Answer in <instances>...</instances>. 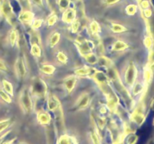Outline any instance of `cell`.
Wrapping results in <instances>:
<instances>
[{"mask_svg": "<svg viewBox=\"0 0 154 144\" xmlns=\"http://www.w3.org/2000/svg\"><path fill=\"white\" fill-rule=\"evenodd\" d=\"M57 20H58V16H57V15L52 14L47 20V24H48V26H54L57 23Z\"/></svg>", "mask_w": 154, "mask_h": 144, "instance_id": "836d02e7", "label": "cell"}, {"mask_svg": "<svg viewBox=\"0 0 154 144\" xmlns=\"http://www.w3.org/2000/svg\"><path fill=\"white\" fill-rule=\"evenodd\" d=\"M18 101L22 110L26 113H30L33 110V100L32 94L28 87L25 86L22 88L19 94Z\"/></svg>", "mask_w": 154, "mask_h": 144, "instance_id": "6da1fadb", "label": "cell"}, {"mask_svg": "<svg viewBox=\"0 0 154 144\" xmlns=\"http://www.w3.org/2000/svg\"><path fill=\"white\" fill-rule=\"evenodd\" d=\"M133 88H132V93H133L134 95H138L140 93L144 91V84L141 83V82H135L134 84Z\"/></svg>", "mask_w": 154, "mask_h": 144, "instance_id": "83f0119b", "label": "cell"}, {"mask_svg": "<svg viewBox=\"0 0 154 144\" xmlns=\"http://www.w3.org/2000/svg\"><path fill=\"white\" fill-rule=\"evenodd\" d=\"M11 118H5L0 120V134L4 131L11 124Z\"/></svg>", "mask_w": 154, "mask_h": 144, "instance_id": "f546056e", "label": "cell"}, {"mask_svg": "<svg viewBox=\"0 0 154 144\" xmlns=\"http://www.w3.org/2000/svg\"><path fill=\"white\" fill-rule=\"evenodd\" d=\"M153 125H154V118H153Z\"/></svg>", "mask_w": 154, "mask_h": 144, "instance_id": "7dc6e473", "label": "cell"}, {"mask_svg": "<svg viewBox=\"0 0 154 144\" xmlns=\"http://www.w3.org/2000/svg\"><path fill=\"white\" fill-rule=\"evenodd\" d=\"M137 9H138V8H137L136 4H129V5L126 8V12L127 14L132 16V15L136 14Z\"/></svg>", "mask_w": 154, "mask_h": 144, "instance_id": "1f68e13d", "label": "cell"}, {"mask_svg": "<svg viewBox=\"0 0 154 144\" xmlns=\"http://www.w3.org/2000/svg\"><path fill=\"white\" fill-rule=\"evenodd\" d=\"M47 84L43 80L38 78L35 80L30 88V92L34 97H44L47 94Z\"/></svg>", "mask_w": 154, "mask_h": 144, "instance_id": "3957f363", "label": "cell"}, {"mask_svg": "<svg viewBox=\"0 0 154 144\" xmlns=\"http://www.w3.org/2000/svg\"><path fill=\"white\" fill-rule=\"evenodd\" d=\"M144 44L147 49H151L153 45V39L151 36H147L144 39Z\"/></svg>", "mask_w": 154, "mask_h": 144, "instance_id": "d6a6232c", "label": "cell"}, {"mask_svg": "<svg viewBox=\"0 0 154 144\" xmlns=\"http://www.w3.org/2000/svg\"><path fill=\"white\" fill-rule=\"evenodd\" d=\"M138 141V136L134 134H130L126 140V144H135Z\"/></svg>", "mask_w": 154, "mask_h": 144, "instance_id": "e575fe53", "label": "cell"}, {"mask_svg": "<svg viewBox=\"0 0 154 144\" xmlns=\"http://www.w3.org/2000/svg\"><path fill=\"white\" fill-rule=\"evenodd\" d=\"M2 144H12L11 142H5Z\"/></svg>", "mask_w": 154, "mask_h": 144, "instance_id": "bcb514c9", "label": "cell"}, {"mask_svg": "<svg viewBox=\"0 0 154 144\" xmlns=\"http://www.w3.org/2000/svg\"><path fill=\"white\" fill-rule=\"evenodd\" d=\"M0 14L9 22H11L14 14L9 0H0Z\"/></svg>", "mask_w": 154, "mask_h": 144, "instance_id": "277c9868", "label": "cell"}, {"mask_svg": "<svg viewBox=\"0 0 154 144\" xmlns=\"http://www.w3.org/2000/svg\"><path fill=\"white\" fill-rule=\"evenodd\" d=\"M30 53L36 58H39L42 56V48H41L40 45L36 42L33 43L30 48Z\"/></svg>", "mask_w": 154, "mask_h": 144, "instance_id": "603a6c76", "label": "cell"}, {"mask_svg": "<svg viewBox=\"0 0 154 144\" xmlns=\"http://www.w3.org/2000/svg\"><path fill=\"white\" fill-rule=\"evenodd\" d=\"M76 10L72 8H69L63 14V20L66 24H71L76 20Z\"/></svg>", "mask_w": 154, "mask_h": 144, "instance_id": "4fadbf2b", "label": "cell"}, {"mask_svg": "<svg viewBox=\"0 0 154 144\" xmlns=\"http://www.w3.org/2000/svg\"><path fill=\"white\" fill-rule=\"evenodd\" d=\"M42 23H43V20L40 18V19H35L31 25L33 29L38 30L42 27Z\"/></svg>", "mask_w": 154, "mask_h": 144, "instance_id": "d590c367", "label": "cell"}, {"mask_svg": "<svg viewBox=\"0 0 154 144\" xmlns=\"http://www.w3.org/2000/svg\"><path fill=\"white\" fill-rule=\"evenodd\" d=\"M152 14H153V12H152V10H150V8L144 9V16H145V17H147V18L151 17Z\"/></svg>", "mask_w": 154, "mask_h": 144, "instance_id": "b9f144b4", "label": "cell"}, {"mask_svg": "<svg viewBox=\"0 0 154 144\" xmlns=\"http://www.w3.org/2000/svg\"><path fill=\"white\" fill-rule=\"evenodd\" d=\"M98 63H99V64L101 67H107L108 68L113 67L112 60L110 59L108 57L104 56H102L99 57Z\"/></svg>", "mask_w": 154, "mask_h": 144, "instance_id": "d4e9b609", "label": "cell"}, {"mask_svg": "<svg viewBox=\"0 0 154 144\" xmlns=\"http://www.w3.org/2000/svg\"><path fill=\"white\" fill-rule=\"evenodd\" d=\"M2 88L4 90L5 92H7L11 97H14V86L12 82L8 80L4 79L2 80Z\"/></svg>", "mask_w": 154, "mask_h": 144, "instance_id": "e0dca14e", "label": "cell"}, {"mask_svg": "<svg viewBox=\"0 0 154 144\" xmlns=\"http://www.w3.org/2000/svg\"><path fill=\"white\" fill-rule=\"evenodd\" d=\"M36 118H37V121L38 122L39 124L44 126L49 124L52 119L51 114L45 110L38 111Z\"/></svg>", "mask_w": 154, "mask_h": 144, "instance_id": "7c38bea8", "label": "cell"}, {"mask_svg": "<svg viewBox=\"0 0 154 144\" xmlns=\"http://www.w3.org/2000/svg\"><path fill=\"white\" fill-rule=\"evenodd\" d=\"M120 1V0H105V2L108 5H111V4H116V3H117Z\"/></svg>", "mask_w": 154, "mask_h": 144, "instance_id": "7bdbcfd3", "label": "cell"}, {"mask_svg": "<svg viewBox=\"0 0 154 144\" xmlns=\"http://www.w3.org/2000/svg\"><path fill=\"white\" fill-rule=\"evenodd\" d=\"M69 4H70V1L69 0H60L58 2L59 7L61 9H64V10H66L67 8H69Z\"/></svg>", "mask_w": 154, "mask_h": 144, "instance_id": "8d00e7d4", "label": "cell"}, {"mask_svg": "<svg viewBox=\"0 0 154 144\" xmlns=\"http://www.w3.org/2000/svg\"><path fill=\"white\" fill-rule=\"evenodd\" d=\"M20 144H25V143H20Z\"/></svg>", "mask_w": 154, "mask_h": 144, "instance_id": "c3c4849f", "label": "cell"}, {"mask_svg": "<svg viewBox=\"0 0 154 144\" xmlns=\"http://www.w3.org/2000/svg\"><path fill=\"white\" fill-rule=\"evenodd\" d=\"M18 40V32L16 28H12L9 31L8 34V41L11 46L14 47Z\"/></svg>", "mask_w": 154, "mask_h": 144, "instance_id": "ffe728a7", "label": "cell"}, {"mask_svg": "<svg viewBox=\"0 0 154 144\" xmlns=\"http://www.w3.org/2000/svg\"><path fill=\"white\" fill-rule=\"evenodd\" d=\"M141 6L144 9L149 8V7H150V3H149L148 0H142L141 2Z\"/></svg>", "mask_w": 154, "mask_h": 144, "instance_id": "60d3db41", "label": "cell"}, {"mask_svg": "<svg viewBox=\"0 0 154 144\" xmlns=\"http://www.w3.org/2000/svg\"><path fill=\"white\" fill-rule=\"evenodd\" d=\"M79 43V51L81 52V54L83 55H86L87 53H90V52H92L93 50L95 48V44L93 41L89 40H80Z\"/></svg>", "mask_w": 154, "mask_h": 144, "instance_id": "ba28073f", "label": "cell"}, {"mask_svg": "<svg viewBox=\"0 0 154 144\" xmlns=\"http://www.w3.org/2000/svg\"><path fill=\"white\" fill-rule=\"evenodd\" d=\"M90 102V96L88 93L84 92L76 100V106L78 110H85L88 107Z\"/></svg>", "mask_w": 154, "mask_h": 144, "instance_id": "52a82bcc", "label": "cell"}, {"mask_svg": "<svg viewBox=\"0 0 154 144\" xmlns=\"http://www.w3.org/2000/svg\"><path fill=\"white\" fill-rule=\"evenodd\" d=\"M111 29L112 32L116 33V34H120V33L125 32L127 30L125 26L122 25L120 23H117V22H112L111 23Z\"/></svg>", "mask_w": 154, "mask_h": 144, "instance_id": "cb8c5ba5", "label": "cell"}, {"mask_svg": "<svg viewBox=\"0 0 154 144\" xmlns=\"http://www.w3.org/2000/svg\"><path fill=\"white\" fill-rule=\"evenodd\" d=\"M131 118L138 126L141 125L145 120V115L143 112L142 107L136 108L131 116Z\"/></svg>", "mask_w": 154, "mask_h": 144, "instance_id": "9c48e42d", "label": "cell"}, {"mask_svg": "<svg viewBox=\"0 0 154 144\" xmlns=\"http://www.w3.org/2000/svg\"><path fill=\"white\" fill-rule=\"evenodd\" d=\"M8 70V67L5 62L0 58V72L5 73V72H7Z\"/></svg>", "mask_w": 154, "mask_h": 144, "instance_id": "ab89813d", "label": "cell"}, {"mask_svg": "<svg viewBox=\"0 0 154 144\" xmlns=\"http://www.w3.org/2000/svg\"><path fill=\"white\" fill-rule=\"evenodd\" d=\"M39 70L45 76H51L56 71V67L51 64H42L39 66Z\"/></svg>", "mask_w": 154, "mask_h": 144, "instance_id": "ac0fdd59", "label": "cell"}, {"mask_svg": "<svg viewBox=\"0 0 154 144\" xmlns=\"http://www.w3.org/2000/svg\"><path fill=\"white\" fill-rule=\"evenodd\" d=\"M56 58L58 63L61 64H66L69 62V57L66 55V52L63 50H58L56 53Z\"/></svg>", "mask_w": 154, "mask_h": 144, "instance_id": "7402d4cb", "label": "cell"}, {"mask_svg": "<svg viewBox=\"0 0 154 144\" xmlns=\"http://www.w3.org/2000/svg\"><path fill=\"white\" fill-rule=\"evenodd\" d=\"M111 48H112L111 50L113 52H123L129 48V44L124 40L118 39L114 42Z\"/></svg>", "mask_w": 154, "mask_h": 144, "instance_id": "2e32d148", "label": "cell"}, {"mask_svg": "<svg viewBox=\"0 0 154 144\" xmlns=\"http://www.w3.org/2000/svg\"><path fill=\"white\" fill-rule=\"evenodd\" d=\"M35 14L29 10H25L21 12L19 15V20L22 23L31 25L35 20Z\"/></svg>", "mask_w": 154, "mask_h": 144, "instance_id": "8fae6325", "label": "cell"}, {"mask_svg": "<svg viewBox=\"0 0 154 144\" xmlns=\"http://www.w3.org/2000/svg\"><path fill=\"white\" fill-rule=\"evenodd\" d=\"M60 100L54 94L48 96V100H47V106L48 110L51 111H55L60 106Z\"/></svg>", "mask_w": 154, "mask_h": 144, "instance_id": "9a60e30c", "label": "cell"}, {"mask_svg": "<svg viewBox=\"0 0 154 144\" xmlns=\"http://www.w3.org/2000/svg\"><path fill=\"white\" fill-rule=\"evenodd\" d=\"M152 79H153V72L150 68L145 69L144 71V80L145 82L149 83L151 82Z\"/></svg>", "mask_w": 154, "mask_h": 144, "instance_id": "4dcf8cb0", "label": "cell"}, {"mask_svg": "<svg viewBox=\"0 0 154 144\" xmlns=\"http://www.w3.org/2000/svg\"><path fill=\"white\" fill-rule=\"evenodd\" d=\"M32 2L35 4H37V5H43V1H42V0H32Z\"/></svg>", "mask_w": 154, "mask_h": 144, "instance_id": "ee69618b", "label": "cell"}, {"mask_svg": "<svg viewBox=\"0 0 154 144\" xmlns=\"http://www.w3.org/2000/svg\"><path fill=\"white\" fill-rule=\"evenodd\" d=\"M90 30L93 34H98L101 32L100 24L96 20H93L90 24Z\"/></svg>", "mask_w": 154, "mask_h": 144, "instance_id": "4316f807", "label": "cell"}, {"mask_svg": "<svg viewBox=\"0 0 154 144\" xmlns=\"http://www.w3.org/2000/svg\"><path fill=\"white\" fill-rule=\"evenodd\" d=\"M92 78L94 79L96 83L99 84L102 86L107 85L108 80H109L107 74L104 73L103 71H101V70H96L95 73L93 74V76H92Z\"/></svg>", "mask_w": 154, "mask_h": 144, "instance_id": "30bf717a", "label": "cell"}, {"mask_svg": "<svg viewBox=\"0 0 154 144\" xmlns=\"http://www.w3.org/2000/svg\"><path fill=\"white\" fill-rule=\"evenodd\" d=\"M84 57L85 58L86 62L89 63V64H91V65L97 64L98 61H99V58L97 57V56L95 53H93V52H90V53L86 54V55L84 56Z\"/></svg>", "mask_w": 154, "mask_h": 144, "instance_id": "484cf974", "label": "cell"}, {"mask_svg": "<svg viewBox=\"0 0 154 144\" xmlns=\"http://www.w3.org/2000/svg\"><path fill=\"white\" fill-rule=\"evenodd\" d=\"M60 38H61V34L59 32H54L50 35L49 40H48V45L51 48H54L60 43Z\"/></svg>", "mask_w": 154, "mask_h": 144, "instance_id": "d6986e66", "label": "cell"}, {"mask_svg": "<svg viewBox=\"0 0 154 144\" xmlns=\"http://www.w3.org/2000/svg\"><path fill=\"white\" fill-rule=\"evenodd\" d=\"M149 68L151 70L152 72H154V62H153L150 64V68Z\"/></svg>", "mask_w": 154, "mask_h": 144, "instance_id": "f6af8a7d", "label": "cell"}, {"mask_svg": "<svg viewBox=\"0 0 154 144\" xmlns=\"http://www.w3.org/2000/svg\"><path fill=\"white\" fill-rule=\"evenodd\" d=\"M78 76H77L76 75H69L64 78L63 85H64V88L69 93L72 92L75 88L77 82H78Z\"/></svg>", "mask_w": 154, "mask_h": 144, "instance_id": "8992f818", "label": "cell"}, {"mask_svg": "<svg viewBox=\"0 0 154 144\" xmlns=\"http://www.w3.org/2000/svg\"><path fill=\"white\" fill-rule=\"evenodd\" d=\"M14 71L15 74L20 78H24L27 74V68L25 60L23 56H19L17 58L14 62Z\"/></svg>", "mask_w": 154, "mask_h": 144, "instance_id": "5b68a950", "label": "cell"}, {"mask_svg": "<svg viewBox=\"0 0 154 144\" xmlns=\"http://www.w3.org/2000/svg\"><path fill=\"white\" fill-rule=\"evenodd\" d=\"M80 26H81V23H80V22L78 20H74L73 22L71 23V28H72V32H77L78 30L79 29Z\"/></svg>", "mask_w": 154, "mask_h": 144, "instance_id": "74e56055", "label": "cell"}, {"mask_svg": "<svg viewBox=\"0 0 154 144\" xmlns=\"http://www.w3.org/2000/svg\"><path fill=\"white\" fill-rule=\"evenodd\" d=\"M58 144H78V142L75 137L66 134L59 138Z\"/></svg>", "mask_w": 154, "mask_h": 144, "instance_id": "44dd1931", "label": "cell"}, {"mask_svg": "<svg viewBox=\"0 0 154 144\" xmlns=\"http://www.w3.org/2000/svg\"><path fill=\"white\" fill-rule=\"evenodd\" d=\"M95 71H96V70L93 69L92 67L85 65L76 69L75 70V75H76L77 76H82V77H86V76L91 75L92 77V76L95 73Z\"/></svg>", "mask_w": 154, "mask_h": 144, "instance_id": "5bb4252c", "label": "cell"}, {"mask_svg": "<svg viewBox=\"0 0 154 144\" xmlns=\"http://www.w3.org/2000/svg\"><path fill=\"white\" fill-rule=\"evenodd\" d=\"M0 99L6 104L12 103L11 97L7 92H5L2 88H0Z\"/></svg>", "mask_w": 154, "mask_h": 144, "instance_id": "f1b7e54d", "label": "cell"}, {"mask_svg": "<svg viewBox=\"0 0 154 144\" xmlns=\"http://www.w3.org/2000/svg\"><path fill=\"white\" fill-rule=\"evenodd\" d=\"M138 70L133 62H130L125 69L123 79L126 85L129 87H132L136 82Z\"/></svg>", "mask_w": 154, "mask_h": 144, "instance_id": "7a4b0ae2", "label": "cell"}, {"mask_svg": "<svg viewBox=\"0 0 154 144\" xmlns=\"http://www.w3.org/2000/svg\"><path fill=\"white\" fill-rule=\"evenodd\" d=\"M91 137H92V140H93V144H101L100 138L99 137L97 133H96L95 130H93V131L91 132Z\"/></svg>", "mask_w": 154, "mask_h": 144, "instance_id": "f35d334b", "label": "cell"}]
</instances>
